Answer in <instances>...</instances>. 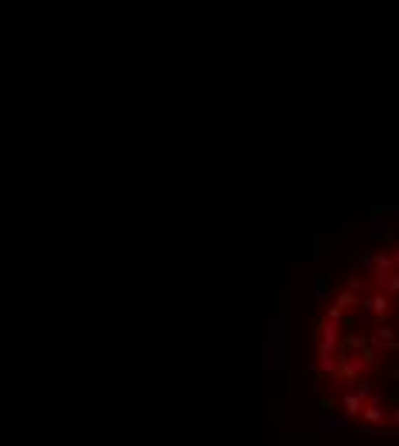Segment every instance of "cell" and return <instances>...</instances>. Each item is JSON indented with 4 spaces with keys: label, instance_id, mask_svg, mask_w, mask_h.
Here are the masks:
<instances>
[{
    "label": "cell",
    "instance_id": "cell-1",
    "mask_svg": "<svg viewBox=\"0 0 399 446\" xmlns=\"http://www.w3.org/2000/svg\"><path fill=\"white\" fill-rule=\"evenodd\" d=\"M317 371L368 405L385 391L399 395V240L372 254L327 306Z\"/></svg>",
    "mask_w": 399,
    "mask_h": 446
}]
</instances>
